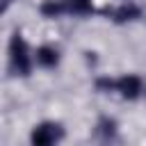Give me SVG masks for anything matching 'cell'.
Segmentation results:
<instances>
[{"label": "cell", "instance_id": "cell-1", "mask_svg": "<svg viewBox=\"0 0 146 146\" xmlns=\"http://www.w3.org/2000/svg\"><path fill=\"white\" fill-rule=\"evenodd\" d=\"M57 137V130H52V125H39L32 132V144L34 146H52Z\"/></svg>", "mask_w": 146, "mask_h": 146}, {"label": "cell", "instance_id": "cell-2", "mask_svg": "<svg viewBox=\"0 0 146 146\" xmlns=\"http://www.w3.org/2000/svg\"><path fill=\"white\" fill-rule=\"evenodd\" d=\"M121 91H123V96H137L139 94V89H141V82H139V78H135V75H128V78H123L121 82Z\"/></svg>", "mask_w": 146, "mask_h": 146}, {"label": "cell", "instance_id": "cell-3", "mask_svg": "<svg viewBox=\"0 0 146 146\" xmlns=\"http://www.w3.org/2000/svg\"><path fill=\"white\" fill-rule=\"evenodd\" d=\"M36 62L43 64V66H52V64L57 62V52H55L52 48H39V52H36Z\"/></svg>", "mask_w": 146, "mask_h": 146}, {"label": "cell", "instance_id": "cell-4", "mask_svg": "<svg viewBox=\"0 0 146 146\" xmlns=\"http://www.w3.org/2000/svg\"><path fill=\"white\" fill-rule=\"evenodd\" d=\"M11 50H14V59H16L21 66H25V43H23L18 36H14V41H11Z\"/></svg>", "mask_w": 146, "mask_h": 146}]
</instances>
